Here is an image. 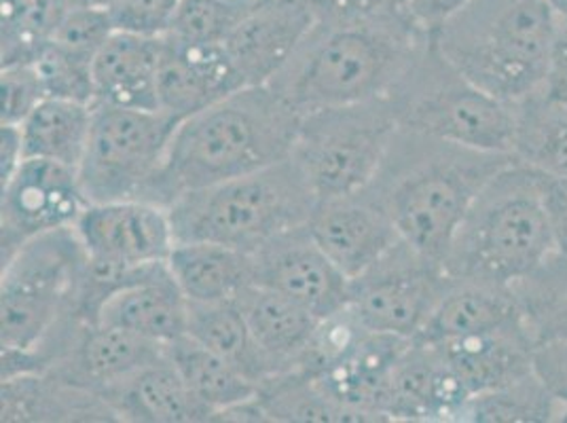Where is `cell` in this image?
Listing matches in <instances>:
<instances>
[{
  "mask_svg": "<svg viewBox=\"0 0 567 423\" xmlns=\"http://www.w3.org/2000/svg\"><path fill=\"white\" fill-rule=\"evenodd\" d=\"M94 104L45 97L22 127L25 159H45L76 169L92 132Z\"/></svg>",
  "mask_w": 567,
  "mask_h": 423,
  "instance_id": "cell-30",
  "label": "cell"
},
{
  "mask_svg": "<svg viewBox=\"0 0 567 423\" xmlns=\"http://www.w3.org/2000/svg\"><path fill=\"white\" fill-rule=\"evenodd\" d=\"M181 0H111L109 16L117 32L166 37Z\"/></svg>",
  "mask_w": 567,
  "mask_h": 423,
  "instance_id": "cell-40",
  "label": "cell"
},
{
  "mask_svg": "<svg viewBox=\"0 0 567 423\" xmlns=\"http://www.w3.org/2000/svg\"><path fill=\"white\" fill-rule=\"evenodd\" d=\"M515 324H523V318L511 286L451 280L424 330L413 341L441 343Z\"/></svg>",
  "mask_w": 567,
  "mask_h": 423,
  "instance_id": "cell-27",
  "label": "cell"
},
{
  "mask_svg": "<svg viewBox=\"0 0 567 423\" xmlns=\"http://www.w3.org/2000/svg\"><path fill=\"white\" fill-rule=\"evenodd\" d=\"M167 355L193 396L213 413L214 422H220L225 413L259 396L260 388L252 379L189 334L169 343Z\"/></svg>",
  "mask_w": 567,
  "mask_h": 423,
  "instance_id": "cell-29",
  "label": "cell"
},
{
  "mask_svg": "<svg viewBox=\"0 0 567 423\" xmlns=\"http://www.w3.org/2000/svg\"><path fill=\"white\" fill-rule=\"evenodd\" d=\"M2 422L87 423L118 422L97 392L69 383L51 373L2 379Z\"/></svg>",
  "mask_w": 567,
  "mask_h": 423,
  "instance_id": "cell-26",
  "label": "cell"
},
{
  "mask_svg": "<svg viewBox=\"0 0 567 423\" xmlns=\"http://www.w3.org/2000/svg\"><path fill=\"white\" fill-rule=\"evenodd\" d=\"M316 18H373L411 13L409 0H306Z\"/></svg>",
  "mask_w": 567,
  "mask_h": 423,
  "instance_id": "cell-42",
  "label": "cell"
},
{
  "mask_svg": "<svg viewBox=\"0 0 567 423\" xmlns=\"http://www.w3.org/2000/svg\"><path fill=\"white\" fill-rule=\"evenodd\" d=\"M234 2H259V0H234Z\"/></svg>",
  "mask_w": 567,
  "mask_h": 423,
  "instance_id": "cell-51",
  "label": "cell"
},
{
  "mask_svg": "<svg viewBox=\"0 0 567 423\" xmlns=\"http://www.w3.org/2000/svg\"><path fill=\"white\" fill-rule=\"evenodd\" d=\"M87 206L76 169L45 159H24L2 183L0 260L9 259L34 237L74 227Z\"/></svg>",
  "mask_w": 567,
  "mask_h": 423,
  "instance_id": "cell-12",
  "label": "cell"
},
{
  "mask_svg": "<svg viewBox=\"0 0 567 423\" xmlns=\"http://www.w3.org/2000/svg\"><path fill=\"white\" fill-rule=\"evenodd\" d=\"M534 371L567 409V341L536 348Z\"/></svg>",
  "mask_w": 567,
  "mask_h": 423,
  "instance_id": "cell-43",
  "label": "cell"
},
{
  "mask_svg": "<svg viewBox=\"0 0 567 423\" xmlns=\"http://www.w3.org/2000/svg\"><path fill=\"white\" fill-rule=\"evenodd\" d=\"M450 282L439 260L401 239L352 280L348 306L369 330L417 339Z\"/></svg>",
  "mask_w": 567,
  "mask_h": 423,
  "instance_id": "cell-11",
  "label": "cell"
},
{
  "mask_svg": "<svg viewBox=\"0 0 567 423\" xmlns=\"http://www.w3.org/2000/svg\"><path fill=\"white\" fill-rule=\"evenodd\" d=\"M308 227L316 244L350 280L402 239L371 187L318 202Z\"/></svg>",
  "mask_w": 567,
  "mask_h": 423,
  "instance_id": "cell-15",
  "label": "cell"
},
{
  "mask_svg": "<svg viewBox=\"0 0 567 423\" xmlns=\"http://www.w3.org/2000/svg\"><path fill=\"white\" fill-rule=\"evenodd\" d=\"M555 32L557 11L550 0H471L432 37L457 71L515 106L544 90Z\"/></svg>",
  "mask_w": 567,
  "mask_h": 423,
  "instance_id": "cell-5",
  "label": "cell"
},
{
  "mask_svg": "<svg viewBox=\"0 0 567 423\" xmlns=\"http://www.w3.org/2000/svg\"><path fill=\"white\" fill-rule=\"evenodd\" d=\"M167 267L189 303L237 301L255 283L252 255L216 241H176Z\"/></svg>",
  "mask_w": 567,
  "mask_h": 423,
  "instance_id": "cell-28",
  "label": "cell"
},
{
  "mask_svg": "<svg viewBox=\"0 0 567 423\" xmlns=\"http://www.w3.org/2000/svg\"><path fill=\"white\" fill-rule=\"evenodd\" d=\"M561 423H567V409L566 413H564V417H561Z\"/></svg>",
  "mask_w": 567,
  "mask_h": 423,
  "instance_id": "cell-52",
  "label": "cell"
},
{
  "mask_svg": "<svg viewBox=\"0 0 567 423\" xmlns=\"http://www.w3.org/2000/svg\"><path fill=\"white\" fill-rule=\"evenodd\" d=\"M178 123L162 111L94 102L90 141L76 167L85 199L90 204L144 199Z\"/></svg>",
  "mask_w": 567,
  "mask_h": 423,
  "instance_id": "cell-10",
  "label": "cell"
},
{
  "mask_svg": "<svg viewBox=\"0 0 567 423\" xmlns=\"http://www.w3.org/2000/svg\"><path fill=\"white\" fill-rule=\"evenodd\" d=\"M267 422L360 423V417L306 373H284L265 381L259 390Z\"/></svg>",
  "mask_w": 567,
  "mask_h": 423,
  "instance_id": "cell-35",
  "label": "cell"
},
{
  "mask_svg": "<svg viewBox=\"0 0 567 423\" xmlns=\"http://www.w3.org/2000/svg\"><path fill=\"white\" fill-rule=\"evenodd\" d=\"M468 2L471 0H409V11L424 30L434 32L455 13H460Z\"/></svg>",
  "mask_w": 567,
  "mask_h": 423,
  "instance_id": "cell-45",
  "label": "cell"
},
{
  "mask_svg": "<svg viewBox=\"0 0 567 423\" xmlns=\"http://www.w3.org/2000/svg\"><path fill=\"white\" fill-rule=\"evenodd\" d=\"M564 413V402L534 371L496 390L474 394L466 402L460 422L553 423L561 422Z\"/></svg>",
  "mask_w": 567,
  "mask_h": 423,
  "instance_id": "cell-34",
  "label": "cell"
},
{
  "mask_svg": "<svg viewBox=\"0 0 567 423\" xmlns=\"http://www.w3.org/2000/svg\"><path fill=\"white\" fill-rule=\"evenodd\" d=\"M430 37L411 13L316 18L292 60L269 85L301 115L390 100Z\"/></svg>",
  "mask_w": 567,
  "mask_h": 423,
  "instance_id": "cell-1",
  "label": "cell"
},
{
  "mask_svg": "<svg viewBox=\"0 0 567 423\" xmlns=\"http://www.w3.org/2000/svg\"><path fill=\"white\" fill-rule=\"evenodd\" d=\"M471 399L434 345L411 341L390 376L383 413L390 422H460Z\"/></svg>",
  "mask_w": 567,
  "mask_h": 423,
  "instance_id": "cell-18",
  "label": "cell"
},
{
  "mask_svg": "<svg viewBox=\"0 0 567 423\" xmlns=\"http://www.w3.org/2000/svg\"><path fill=\"white\" fill-rule=\"evenodd\" d=\"M74 229L87 257L130 267L164 262L176 246L169 208L146 199L90 204Z\"/></svg>",
  "mask_w": 567,
  "mask_h": 423,
  "instance_id": "cell-14",
  "label": "cell"
},
{
  "mask_svg": "<svg viewBox=\"0 0 567 423\" xmlns=\"http://www.w3.org/2000/svg\"><path fill=\"white\" fill-rule=\"evenodd\" d=\"M538 172V169H536ZM540 174L544 208L548 214L557 248L567 252V176Z\"/></svg>",
  "mask_w": 567,
  "mask_h": 423,
  "instance_id": "cell-44",
  "label": "cell"
},
{
  "mask_svg": "<svg viewBox=\"0 0 567 423\" xmlns=\"http://www.w3.org/2000/svg\"><path fill=\"white\" fill-rule=\"evenodd\" d=\"M164 37L113 32L94 60L95 102L159 111V62Z\"/></svg>",
  "mask_w": 567,
  "mask_h": 423,
  "instance_id": "cell-23",
  "label": "cell"
},
{
  "mask_svg": "<svg viewBox=\"0 0 567 423\" xmlns=\"http://www.w3.org/2000/svg\"><path fill=\"white\" fill-rule=\"evenodd\" d=\"M413 339L369 330L352 352L322 375L313 376L360 423L390 422L383 413L390 376Z\"/></svg>",
  "mask_w": 567,
  "mask_h": 423,
  "instance_id": "cell-21",
  "label": "cell"
},
{
  "mask_svg": "<svg viewBox=\"0 0 567 423\" xmlns=\"http://www.w3.org/2000/svg\"><path fill=\"white\" fill-rule=\"evenodd\" d=\"M299 123L301 113L271 85L241 87L178 123L144 199L169 208L190 190L286 162Z\"/></svg>",
  "mask_w": 567,
  "mask_h": 423,
  "instance_id": "cell-3",
  "label": "cell"
},
{
  "mask_svg": "<svg viewBox=\"0 0 567 423\" xmlns=\"http://www.w3.org/2000/svg\"><path fill=\"white\" fill-rule=\"evenodd\" d=\"M32 64L41 76L48 97L94 104V60L51 41Z\"/></svg>",
  "mask_w": 567,
  "mask_h": 423,
  "instance_id": "cell-38",
  "label": "cell"
},
{
  "mask_svg": "<svg viewBox=\"0 0 567 423\" xmlns=\"http://www.w3.org/2000/svg\"><path fill=\"white\" fill-rule=\"evenodd\" d=\"M255 4L257 2L234 0H181L166 37L197 45H225Z\"/></svg>",
  "mask_w": 567,
  "mask_h": 423,
  "instance_id": "cell-37",
  "label": "cell"
},
{
  "mask_svg": "<svg viewBox=\"0 0 567 423\" xmlns=\"http://www.w3.org/2000/svg\"><path fill=\"white\" fill-rule=\"evenodd\" d=\"M316 13L306 0H260L225 41L246 87L269 85L308 37Z\"/></svg>",
  "mask_w": 567,
  "mask_h": 423,
  "instance_id": "cell-16",
  "label": "cell"
},
{
  "mask_svg": "<svg viewBox=\"0 0 567 423\" xmlns=\"http://www.w3.org/2000/svg\"><path fill=\"white\" fill-rule=\"evenodd\" d=\"M511 288L536 348L567 341V252L557 248Z\"/></svg>",
  "mask_w": 567,
  "mask_h": 423,
  "instance_id": "cell-32",
  "label": "cell"
},
{
  "mask_svg": "<svg viewBox=\"0 0 567 423\" xmlns=\"http://www.w3.org/2000/svg\"><path fill=\"white\" fill-rule=\"evenodd\" d=\"M115 25L106 9H69L53 34V43L95 60L97 51L113 37Z\"/></svg>",
  "mask_w": 567,
  "mask_h": 423,
  "instance_id": "cell-39",
  "label": "cell"
},
{
  "mask_svg": "<svg viewBox=\"0 0 567 423\" xmlns=\"http://www.w3.org/2000/svg\"><path fill=\"white\" fill-rule=\"evenodd\" d=\"M237 306L271 369V379L295 373L308 352L320 318L280 292L257 283L237 297Z\"/></svg>",
  "mask_w": 567,
  "mask_h": 423,
  "instance_id": "cell-25",
  "label": "cell"
},
{
  "mask_svg": "<svg viewBox=\"0 0 567 423\" xmlns=\"http://www.w3.org/2000/svg\"><path fill=\"white\" fill-rule=\"evenodd\" d=\"M97 322L169 345L187 334L189 299L174 280L167 260L155 262L104 303Z\"/></svg>",
  "mask_w": 567,
  "mask_h": 423,
  "instance_id": "cell-20",
  "label": "cell"
},
{
  "mask_svg": "<svg viewBox=\"0 0 567 423\" xmlns=\"http://www.w3.org/2000/svg\"><path fill=\"white\" fill-rule=\"evenodd\" d=\"M2 262V379L45 373L85 320L87 252L74 227L34 237Z\"/></svg>",
  "mask_w": 567,
  "mask_h": 423,
  "instance_id": "cell-4",
  "label": "cell"
},
{
  "mask_svg": "<svg viewBox=\"0 0 567 423\" xmlns=\"http://www.w3.org/2000/svg\"><path fill=\"white\" fill-rule=\"evenodd\" d=\"M553 60H567V13H557L555 32V55Z\"/></svg>",
  "mask_w": 567,
  "mask_h": 423,
  "instance_id": "cell-48",
  "label": "cell"
},
{
  "mask_svg": "<svg viewBox=\"0 0 567 423\" xmlns=\"http://www.w3.org/2000/svg\"><path fill=\"white\" fill-rule=\"evenodd\" d=\"M513 155L543 174L567 176V104L546 90L515 104Z\"/></svg>",
  "mask_w": 567,
  "mask_h": 423,
  "instance_id": "cell-31",
  "label": "cell"
},
{
  "mask_svg": "<svg viewBox=\"0 0 567 423\" xmlns=\"http://www.w3.org/2000/svg\"><path fill=\"white\" fill-rule=\"evenodd\" d=\"M515 159L399 127L369 187L402 239L443 265L478 193Z\"/></svg>",
  "mask_w": 567,
  "mask_h": 423,
  "instance_id": "cell-2",
  "label": "cell"
},
{
  "mask_svg": "<svg viewBox=\"0 0 567 423\" xmlns=\"http://www.w3.org/2000/svg\"><path fill=\"white\" fill-rule=\"evenodd\" d=\"M246 87L227 49L164 37L159 62V111L176 121L193 117Z\"/></svg>",
  "mask_w": 567,
  "mask_h": 423,
  "instance_id": "cell-19",
  "label": "cell"
},
{
  "mask_svg": "<svg viewBox=\"0 0 567 423\" xmlns=\"http://www.w3.org/2000/svg\"><path fill=\"white\" fill-rule=\"evenodd\" d=\"M544 90L567 104V60H553V69Z\"/></svg>",
  "mask_w": 567,
  "mask_h": 423,
  "instance_id": "cell-47",
  "label": "cell"
},
{
  "mask_svg": "<svg viewBox=\"0 0 567 423\" xmlns=\"http://www.w3.org/2000/svg\"><path fill=\"white\" fill-rule=\"evenodd\" d=\"M399 127L481 151L513 153L515 106L457 71L430 37L390 97Z\"/></svg>",
  "mask_w": 567,
  "mask_h": 423,
  "instance_id": "cell-8",
  "label": "cell"
},
{
  "mask_svg": "<svg viewBox=\"0 0 567 423\" xmlns=\"http://www.w3.org/2000/svg\"><path fill=\"white\" fill-rule=\"evenodd\" d=\"M399 130L390 100L318 109L301 115L290 159L316 199L369 187Z\"/></svg>",
  "mask_w": 567,
  "mask_h": 423,
  "instance_id": "cell-9",
  "label": "cell"
},
{
  "mask_svg": "<svg viewBox=\"0 0 567 423\" xmlns=\"http://www.w3.org/2000/svg\"><path fill=\"white\" fill-rule=\"evenodd\" d=\"M434 345L466 390L483 394L534 373L536 343L525 324L447 339Z\"/></svg>",
  "mask_w": 567,
  "mask_h": 423,
  "instance_id": "cell-22",
  "label": "cell"
},
{
  "mask_svg": "<svg viewBox=\"0 0 567 423\" xmlns=\"http://www.w3.org/2000/svg\"><path fill=\"white\" fill-rule=\"evenodd\" d=\"M66 11V0H2L0 66L34 62Z\"/></svg>",
  "mask_w": 567,
  "mask_h": 423,
  "instance_id": "cell-36",
  "label": "cell"
},
{
  "mask_svg": "<svg viewBox=\"0 0 567 423\" xmlns=\"http://www.w3.org/2000/svg\"><path fill=\"white\" fill-rule=\"evenodd\" d=\"M306 176L286 162L213 187L190 190L169 206L176 241H216L255 255L271 239L306 227L316 210Z\"/></svg>",
  "mask_w": 567,
  "mask_h": 423,
  "instance_id": "cell-7",
  "label": "cell"
},
{
  "mask_svg": "<svg viewBox=\"0 0 567 423\" xmlns=\"http://www.w3.org/2000/svg\"><path fill=\"white\" fill-rule=\"evenodd\" d=\"M24 141L20 125H2V146H0V176L7 183L16 169L24 162Z\"/></svg>",
  "mask_w": 567,
  "mask_h": 423,
  "instance_id": "cell-46",
  "label": "cell"
},
{
  "mask_svg": "<svg viewBox=\"0 0 567 423\" xmlns=\"http://www.w3.org/2000/svg\"><path fill=\"white\" fill-rule=\"evenodd\" d=\"M550 4L555 7L557 13H567V0H550Z\"/></svg>",
  "mask_w": 567,
  "mask_h": 423,
  "instance_id": "cell-50",
  "label": "cell"
},
{
  "mask_svg": "<svg viewBox=\"0 0 567 423\" xmlns=\"http://www.w3.org/2000/svg\"><path fill=\"white\" fill-rule=\"evenodd\" d=\"M187 334L223 355L259 388L271 379V369L255 343L237 301L189 303Z\"/></svg>",
  "mask_w": 567,
  "mask_h": 423,
  "instance_id": "cell-33",
  "label": "cell"
},
{
  "mask_svg": "<svg viewBox=\"0 0 567 423\" xmlns=\"http://www.w3.org/2000/svg\"><path fill=\"white\" fill-rule=\"evenodd\" d=\"M102 396L117 415L118 422H214L213 413L193 396L189 385L167 353L115 388L106 390Z\"/></svg>",
  "mask_w": 567,
  "mask_h": 423,
  "instance_id": "cell-24",
  "label": "cell"
},
{
  "mask_svg": "<svg viewBox=\"0 0 567 423\" xmlns=\"http://www.w3.org/2000/svg\"><path fill=\"white\" fill-rule=\"evenodd\" d=\"M166 353L167 345L148 341L130 330L102 322H83L45 373L102 396Z\"/></svg>",
  "mask_w": 567,
  "mask_h": 423,
  "instance_id": "cell-17",
  "label": "cell"
},
{
  "mask_svg": "<svg viewBox=\"0 0 567 423\" xmlns=\"http://www.w3.org/2000/svg\"><path fill=\"white\" fill-rule=\"evenodd\" d=\"M555 250L540 174L515 159L478 193L443 267L451 280L513 286Z\"/></svg>",
  "mask_w": 567,
  "mask_h": 423,
  "instance_id": "cell-6",
  "label": "cell"
},
{
  "mask_svg": "<svg viewBox=\"0 0 567 423\" xmlns=\"http://www.w3.org/2000/svg\"><path fill=\"white\" fill-rule=\"evenodd\" d=\"M2 85V125H22L25 117L48 97L41 76L34 64H13L2 66L0 71Z\"/></svg>",
  "mask_w": 567,
  "mask_h": 423,
  "instance_id": "cell-41",
  "label": "cell"
},
{
  "mask_svg": "<svg viewBox=\"0 0 567 423\" xmlns=\"http://www.w3.org/2000/svg\"><path fill=\"white\" fill-rule=\"evenodd\" d=\"M69 9H109L111 0H66Z\"/></svg>",
  "mask_w": 567,
  "mask_h": 423,
  "instance_id": "cell-49",
  "label": "cell"
},
{
  "mask_svg": "<svg viewBox=\"0 0 567 423\" xmlns=\"http://www.w3.org/2000/svg\"><path fill=\"white\" fill-rule=\"evenodd\" d=\"M255 283L276 290L318 318L350 303L352 280L316 244L309 227L271 239L252 255Z\"/></svg>",
  "mask_w": 567,
  "mask_h": 423,
  "instance_id": "cell-13",
  "label": "cell"
}]
</instances>
